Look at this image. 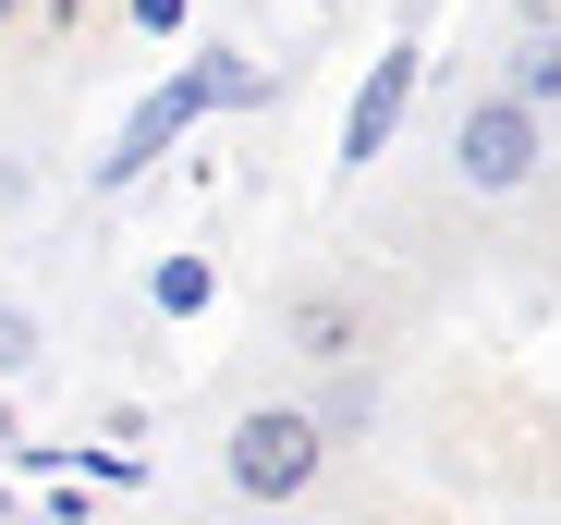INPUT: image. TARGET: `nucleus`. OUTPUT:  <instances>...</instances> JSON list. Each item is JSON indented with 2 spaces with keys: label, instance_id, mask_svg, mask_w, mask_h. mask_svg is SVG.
Returning a JSON list of instances; mask_svg holds the SVG:
<instances>
[{
  "label": "nucleus",
  "instance_id": "f257e3e1",
  "mask_svg": "<svg viewBox=\"0 0 561 525\" xmlns=\"http://www.w3.org/2000/svg\"><path fill=\"white\" fill-rule=\"evenodd\" d=\"M220 477H232V501H256V513H294V501L330 477V441H318L306 403H244V415L220 427Z\"/></svg>",
  "mask_w": 561,
  "mask_h": 525
},
{
  "label": "nucleus",
  "instance_id": "f03ea898",
  "mask_svg": "<svg viewBox=\"0 0 561 525\" xmlns=\"http://www.w3.org/2000/svg\"><path fill=\"white\" fill-rule=\"evenodd\" d=\"M232 99H256V73L220 49V61H183L171 85H147V99H135V123L111 135V159H99V196H123V184H147V171H159V147L183 135V123H208V111H232Z\"/></svg>",
  "mask_w": 561,
  "mask_h": 525
},
{
  "label": "nucleus",
  "instance_id": "7ed1b4c3",
  "mask_svg": "<svg viewBox=\"0 0 561 525\" xmlns=\"http://www.w3.org/2000/svg\"><path fill=\"white\" fill-rule=\"evenodd\" d=\"M549 171V123L525 99H501V85H477V99L451 111V184L463 196H525Z\"/></svg>",
  "mask_w": 561,
  "mask_h": 525
},
{
  "label": "nucleus",
  "instance_id": "20e7f679",
  "mask_svg": "<svg viewBox=\"0 0 561 525\" xmlns=\"http://www.w3.org/2000/svg\"><path fill=\"white\" fill-rule=\"evenodd\" d=\"M280 355H306V367H366V355H379V318H366V294L306 282L294 306H280Z\"/></svg>",
  "mask_w": 561,
  "mask_h": 525
},
{
  "label": "nucleus",
  "instance_id": "39448f33",
  "mask_svg": "<svg viewBox=\"0 0 561 525\" xmlns=\"http://www.w3.org/2000/svg\"><path fill=\"white\" fill-rule=\"evenodd\" d=\"M415 73H427V49L415 37H391L379 61H366V85H354V111H342V171H366L391 135H403V111H415Z\"/></svg>",
  "mask_w": 561,
  "mask_h": 525
},
{
  "label": "nucleus",
  "instance_id": "423d86ee",
  "mask_svg": "<svg viewBox=\"0 0 561 525\" xmlns=\"http://www.w3.org/2000/svg\"><path fill=\"white\" fill-rule=\"evenodd\" d=\"M501 99H525L537 123L561 111V0H525V25L501 37Z\"/></svg>",
  "mask_w": 561,
  "mask_h": 525
},
{
  "label": "nucleus",
  "instance_id": "0eeeda50",
  "mask_svg": "<svg viewBox=\"0 0 561 525\" xmlns=\"http://www.w3.org/2000/svg\"><path fill=\"white\" fill-rule=\"evenodd\" d=\"M318 379H330V391L306 403V415H318V441H330V453L366 441V427H379V379H366V367H318Z\"/></svg>",
  "mask_w": 561,
  "mask_h": 525
},
{
  "label": "nucleus",
  "instance_id": "6e6552de",
  "mask_svg": "<svg viewBox=\"0 0 561 525\" xmlns=\"http://www.w3.org/2000/svg\"><path fill=\"white\" fill-rule=\"evenodd\" d=\"M208 294H220V282H208V256H159V270H147V306H159V318H196Z\"/></svg>",
  "mask_w": 561,
  "mask_h": 525
},
{
  "label": "nucleus",
  "instance_id": "1a4fd4ad",
  "mask_svg": "<svg viewBox=\"0 0 561 525\" xmlns=\"http://www.w3.org/2000/svg\"><path fill=\"white\" fill-rule=\"evenodd\" d=\"M183 13H196V0H135V25H147V37H183Z\"/></svg>",
  "mask_w": 561,
  "mask_h": 525
},
{
  "label": "nucleus",
  "instance_id": "9d476101",
  "mask_svg": "<svg viewBox=\"0 0 561 525\" xmlns=\"http://www.w3.org/2000/svg\"><path fill=\"white\" fill-rule=\"evenodd\" d=\"M0 453H13V403H0Z\"/></svg>",
  "mask_w": 561,
  "mask_h": 525
},
{
  "label": "nucleus",
  "instance_id": "9b49d317",
  "mask_svg": "<svg viewBox=\"0 0 561 525\" xmlns=\"http://www.w3.org/2000/svg\"><path fill=\"white\" fill-rule=\"evenodd\" d=\"M13 13H25V0H0V25H13Z\"/></svg>",
  "mask_w": 561,
  "mask_h": 525
}]
</instances>
